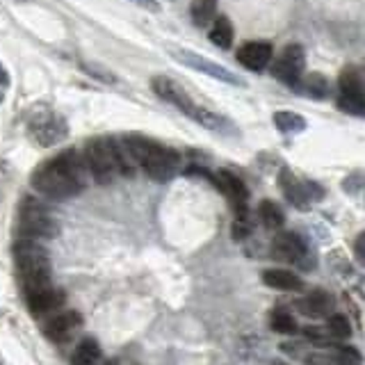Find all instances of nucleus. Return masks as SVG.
I'll use <instances>...</instances> for the list:
<instances>
[{"label":"nucleus","mask_w":365,"mask_h":365,"mask_svg":"<svg viewBox=\"0 0 365 365\" xmlns=\"http://www.w3.org/2000/svg\"><path fill=\"white\" fill-rule=\"evenodd\" d=\"M87 174L89 171L83 155H78L76 151H64L34 169L30 182L43 197L62 201L85 190Z\"/></svg>","instance_id":"obj_1"},{"label":"nucleus","mask_w":365,"mask_h":365,"mask_svg":"<svg viewBox=\"0 0 365 365\" xmlns=\"http://www.w3.org/2000/svg\"><path fill=\"white\" fill-rule=\"evenodd\" d=\"M123 142L128 146L137 169H142L151 180L167 182L180 171V153L176 148L146 140V137L140 135L123 137Z\"/></svg>","instance_id":"obj_2"},{"label":"nucleus","mask_w":365,"mask_h":365,"mask_svg":"<svg viewBox=\"0 0 365 365\" xmlns=\"http://www.w3.org/2000/svg\"><path fill=\"white\" fill-rule=\"evenodd\" d=\"M14 262L26 292L41 288V285H51V258L37 240L19 237L14 245Z\"/></svg>","instance_id":"obj_3"},{"label":"nucleus","mask_w":365,"mask_h":365,"mask_svg":"<svg viewBox=\"0 0 365 365\" xmlns=\"http://www.w3.org/2000/svg\"><path fill=\"white\" fill-rule=\"evenodd\" d=\"M83 160L87 165L89 176L96 182H112L119 174H123V163L117 140L110 137H94L85 144Z\"/></svg>","instance_id":"obj_4"},{"label":"nucleus","mask_w":365,"mask_h":365,"mask_svg":"<svg viewBox=\"0 0 365 365\" xmlns=\"http://www.w3.org/2000/svg\"><path fill=\"white\" fill-rule=\"evenodd\" d=\"M19 233L21 237L48 240L60 233V224H57L53 212L43 205V201L26 197L19 205Z\"/></svg>","instance_id":"obj_5"},{"label":"nucleus","mask_w":365,"mask_h":365,"mask_svg":"<svg viewBox=\"0 0 365 365\" xmlns=\"http://www.w3.org/2000/svg\"><path fill=\"white\" fill-rule=\"evenodd\" d=\"M272 256L281 262H290V265L311 267V249H308L306 240L299 233L283 231L272 240Z\"/></svg>","instance_id":"obj_6"},{"label":"nucleus","mask_w":365,"mask_h":365,"mask_svg":"<svg viewBox=\"0 0 365 365\" xmlns=\"http://www.w3.org/2000/svg\"><path fill=\"white\" fill-rule=\"evenodd\" d=\"M205 176H208L215 182L217 190H220L224 197L228 199V203L233 205L235 217H249V210H247L249 190L242 182V178L235 176L233 171H228V169L217 171V174H205Z\"/></svg>","instance_id":"obj_7"},{"label":"nucleus","mask_w":365,"mask_h":365,"mask_svg":"<svg viewBox=\"0 0 365 365\" xmlns=\"http://www.w3.org/2000/svg\"><path fill=\"white\" fill-rule=\"evenodd\" d=\"M304 68H306L304 48L299 43H290V46H285L281 55L277 57V62L272 66V73L277 76L281 83L297 87V83H299L304 76Z\"/></svg>","instance_id":"obj_8"},{"label":"nucleus","mask_w":365,"mask_h":365,"mask_svg":"<svg viewBox=\"0 0 365 365\" xmlns=\"http://www.w3.org/2000/svg\"><path fill=\"white\" fill-rule=\"evenodd\" d=\"M30 135L39 146H53L68 135L64 119L55 112H41L30 121Z\"/></svg>","instance_id":"obj_9"},{"label":"nucleus","mask_w":365,"mask_h":365,"mask_svg":"<svg viewBox=\"0 0 365 365\" xmlns=\"http://www.w3.org/2000/svg\"><path fill=\"white\" fill-rule=\"evenodd\" d=\"M281 187L285 192V197H288L290 203L299 205V208H306V205H311L315 201L322 199V187L317 185V182H311V180H304L299 176L290 174L288 169L281 171Z\"/></svg>","instance_id":"obj_10"},{"label":"nucleus","mask_w":365,"mask_h":365,"mask_svg":"<svg viewBox=\"0 0 365 365\" xmlns=\"http://www.w3.org/2000/svg\"><path fill=\"white\" fill-rule=\"evenodd\" d=\"M174 57H176V60H178L180 64H185L187 68H194V71H201V73L210 76V78H217V80H222V83L237 85V87H242V85H245L242 80H240L235 73L228 71L226 66L217 64V62H210V60H205L203 55H197V53L185 51V48H178V51H174Z\"/></svg>","instance_id":"obj_11"},{"label":"nucleus","mask_w":365,"mask_h":365,"mask_svg":"<svg viewBox=\"0 0 365 365\" xmlns=\"http://www.w3.org/2000/svg\"><path fill=\"white\" fill-rule=\"evenodd\" d=\"M151 87H153V91L160 98L171 103V106L178 108L180 112H185L187 117L192 114V110L197 108V106H194V101L185 94V89H182L178 83H174L171 78H167V76H155L151 80Z\"/></svg>","instance_id":"obj_12"},{"label":"nucleus","mask_w":365,"mask_h":365,"mask_svg":"<svg viewBox=\"0 0 365 365\" xmlns=\"http://www.w3.org/2000/svg\"><path fill=\"white\" fill-rule=\"evenodd\" d=\"M26 299H28L30 313H34V315H46V313L57 311V308L64 304V292L53 288V285H41V288L28 290L26 292Z\"/></svg>","instance_id":"obj_13"},{"label":"nucleus","mask_w":365,"mask_h":365,"mask_svg":"<svg viewBox=\"0 0 365 365\" xmlns=\"http://www.w3.org/2000/svg\"><path fill=\"white\" fill-rule=\"evenodd\" d=\"M334 297H331L327 290H313L308 292L302 299H297L294 306L297 311L306 317H313V319H319V317H329L334 313Z\"/></svg>","instance_id":"obj_14"},{"label":"nucleus","mask_w":365,"mask_h":365,"mask_svg":"<svg viewBox=\"0 0 365 365\" xmlns=\"http://www.w3.org/2000/svg\"><path fill=\"white\" fill-rule=\"evenodd\" d=\"M80 324H83V317H80L76 311L57 313L48 319V324H46V336H48L53 342H66L68 338L76 336Z\"/></svg>","instance_id":"obj_15"},{"label":"nucleus","mask_w":365,"mask_h":365,"mask_svg":"<svg viewBox=\"0 0 365 365\" xmlns=\"http://www.w3.org/2000/svg\"><path fill=\"white\" fill-rule=\"evenodd\" d=\"M235 57L249 71H262L272 62V46L267 41H249L237 51Z\"/></svg>","instance_id":"obj_16"},{"label":"nucleus","mask_w":365,"mask_h":365,"mask_svg":"<svg viewBox=\"0 0 365 365\" xmlns=\"http://www.w3.org/2000/svg\"><path fill=\"white\" fill-rule=\"evenodd\" d=\"M262 283H265L267 288L283 290V292L304 290V281L290 269H265V272H262Z\"/></svg>","instance_id":"obj_17"},{"label":"nucleus","mask_w":365,"mask_h":365,"mask_svg":"<svg viewBox=\"0 0 365 365\" xmlns=\"http://www.w3.org/2000/svg\"><path fill=\"white\" fill-rule=\"evenodd\" d=\"M338 85H340V94L356 98L365 106V68H356V66L345 68L340 73Z\"/></svg>","instance_id":"obj_18"},{"label":"nucleus","mask_w":365,"mask_h":365,"mask_svg":"<svg viewBox=\"0 0 365 365\" xmlns=\"http://www.w3.org/2000/svg\"><path fill=\"white\" fill-rule=\"evenodd\" d=\"M233 37H235L233 26H231V21H228L226 16H217V19L210 23L208 39H210L215 46H220V48H231Z\"/></svg>","instance_id":"obj_19"},{"label":"nucleus","mask_w":365,"mask_h":365,"mask_svg":"<svg viewBox=\"0 0 365 365\" xmlns=\"http://www.w3.org/2000/svg\"><path fill=\"white\" fill-rule=\"evenodd\" d=\"M192 23L199 28H208L217 19V0H192L190 5Z\"/></svg>","instance_id":"obj_20"},{"label":"nucleus","mask_w":365,"mask_h":365,"mask_svg":"<svg viewBox=\"0 0 365 365\" xmlns=\"http://www.w3.org/2000/svg\"><path fill=\"white\" fill-rule=\"evenodd\" d=\"M101 359V347L94 338H85L80 340V345L73 349L71 365H96Z\"/></svg>","instance_id":"obj_21"},{"label":"nucleus","mask_w":365,"mask_h":365,"mask_svg":"<svg viewBox=\"0 0 365 365\" xmlns=\"http://www.w3.org/2000/svg\"><path fill=\"white\" fill-rule=\"evenodd\" d=\"M269 327H272V331H277L281 336H294L297 331H299L297 319L288 308H274L269 315Z\"/></svg>","instance_id":"obj_22"},{"label":"nucleus","mask_w":365,"mask_h":365,"mask_svg":"<svg viewBox=\"0 0 365 365\" xmlns=\"http://www.w3.org/2000/svg\"><path fill=\"white\" fill-rule=\"evenodd\" d=\"M190 119H194L197 123H201L203 128L217 130V133H226L228 128H231V125H228V121H226L224 117H220V114H215V112L205 110V108H201V106H197V108L192 110Z\"/></svg>","instance_id":"obj_23"},{"label":"nucleus","mask_w":365,"mask_h":365,"mask_svg":"<svg viewBox=\"0 0 365 365\" xmlns=\"http://www.w3.org/2000/svg\"><path fill=\"white\" fill-rule=\"evenodd\" d=\"M274 125L281 133H302L306 128V119L297 112H274Z\"/></svg>","instance_id":"obj_24"},{"label":"nucleus","mask_w":365,"mask_h":365,"mask_svg":"<svg viewBox=\"0 0 365 365\" xmlns=\"http://www.w3.org/2000/svg\"><path fill=\"white\" fill-rule=\"evenodd\" d=\"M297 87H302V91L306 96L313 98H324L329 94V83L324 76L313 73V76H302V80L297 83Z\"/></svg>","instance_id":"obj_25"},{"label":"nucleus","mask_w":365,"mask_h":365,"mask_svg":"<svg viewBox=\"0 0 365 365\" xmlns=\"http://www.w3.org/2000/svg\"><path fill=\"white\" fill-rule=\"evenodd\" d=\"M258 217H260V222L265 224L267 228H272V231H277V228H281L283 222H285L283 210H281L274 201H262V203L258 205Z\"/></svg>","instance_id":"obj_26"},{"label":"nucleus","mask_w":365,"mask_h":365,"mask_svg":"<svg viewBox=\"0 0 365 365\" xmlns=\"http://www.w3.org/2000/svg\"><path fill=\"white\" fill-rule=\"evenodd\" d=\"M327 331L334 340H345L351 336V324L342 313H334L327 317Z\"/></svg>","instance_id":"obj_27"},{"label":"nucleus","mask_w":365,"mask_h":365,"mask_svg":"<svg viewBox=\"0 0 365 365\" xmlns=\"http://www.w3.org/2000/svg\"><path fill=\"white\" fill-rule=\"evenodd\" d=\"M338 108L342 112H349V114H365V106H363V103L356 101V98H351V96H345V94H340Z\"/></svg>","instance_id":"obj_28"},{"label":"nucleus","mask_w":365,"mask_h":365,"mask_svg":"<svg viewBox=\"0 0 365 365\" xmlns=\"http://www.w3.org/2000/svg\"><path fill=\"white\" fill-rule=\"evenodd\" d=\"M354 258L359 260V265L365 267V233H361L356 240H354Z\"/></svg>","instance_id":"obj_29"},{"label":"nucleus","mask_w":365,"mask_h":365,"mask_svg":"<svg viewBox=\"0 0 365 365\" xmlns=\"http://www.w3.org/2000/svg\"><path fill=\"white\" fill-rule=\"evenodd\" d=\"M130 3H135L137 7H142V9H148V11H160L158 0H130Z\"/></svg>","instance_id":"obj_30"},{"label":"nucleus","mask_w":365,"mask_h":365,"mask_svg":"<svg viewBox=\"0 0 365 365\" xmlns=\"http://www.w3.org/2000/svg\"><path fill=\"white\" fill-rule=\"evenodd\" d=\"M7 85H9V76L3 68V64H0V87H7Z\"/></svg>","instance_id":"obj_31"},{"label":"nucleus","mask_w":365,"mask_h":365,"mask_svg":"<svg viewBox=\"0 0 365 365\" xmlns=\"http://www.w3.org/2000/svg\"><path fill=\"white\" fill-rule=\"evenodd\" d=\"M101 365H119V361L117 359H108L106 363H101Z\"/></svg>","instance_id":"obj_32"},{"label":"nucleus","mask_w":365,"mask_h":365,"mask_svg":"<svg viewBox=\"0 0 365 365\" xmlns=\"http://www.w3.org/2000/svg\"><path fill=\"white\" fill-rule=\"evenodd\" d=\"M277 365H281V363H277Z\"/></svg>","instance_id":"obj_33"}]
</instances>
